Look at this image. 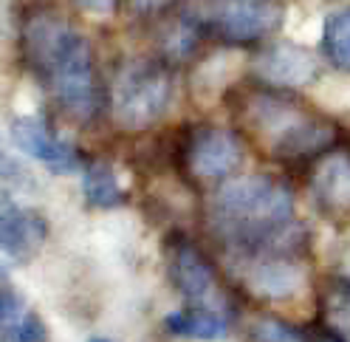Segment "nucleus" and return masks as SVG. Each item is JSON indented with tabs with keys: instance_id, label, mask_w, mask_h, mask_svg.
Masks as SVG:
<instances>
[{
	"instance_id": "obj_1",
	"label": "nucleus",
	"mask_w": 350,
	"mask_h": 342,
	"mask_svg": "<svg viewBox=\"0 0 350 342\" xmlns=\"http://www.w3.org/2000/svg\"><path fill=\"white\" fill-rule=\"evenodd\" d=\"M209 226L232 261L291 254L299 241L291 192L269 176L229 179L209 201Z\"/></svg>"
},
{
	"instance_id": "obj_2",
	"label": "nucleus",
	"mask_w": 350,
	"mask_h": 342,
	"mask_svg": "<svg viewBox=\"0 0 350 342\" xmlns=\"http://www.w3.org/2000/svg\"><path fill=\"white\" fill-rule=\"evenodd\" d=\"M23 51L65 114L79 122L96 114L99 91L94 54L74 26L51 14L31 17L23 29Z\"/></svg>"
},
{
	"instance_id": "obj_3",
	"label": "nucleus",
	"mask_w": 350,
	"mask_h": 342,
	"mask_svg": "<svg viewBox=\"0 0 350 342\" xmlns=\"http://www.w3.org/2000/svg\"><path fill=\"white\" fill-rule=\"evenodd\" d=\"M243 119L252 136L274 156L314 153V150H322L334 136L331 124H325L322 119L305 114L297 105L269 94L249 96Z\"/></svg>"
},
{
	"instance_id": "obj_4",
	"label": "nucleus",
	"mask_w": 350,
	"mask_h": 342,
	"mask_svg": "<svg viewBox=\"0 0 350 342\" xmlns=\"http://www.w3.org/2000/svg\"><path fill=\"white\" fill-rule=\"evenodd\" d=\"M172 77L156 62H124L111 82V116L124 131H144L159 122L172 102Z\"/></svg>"
},
{
	"instance_id": "obj_5",
	"label": "nucleus",
	"mask_w": 350,
	"mask_h": 342,
	"mask_svg": "<svg viewBox=\"0 0 350 342\" xmlns=\"http://www.w3.org/2000/svg\"><path fill=\"white\" fill-rule=\"evenodd\" d=\"M192 20L226 40H260L286 17L277 0H201Z\"/></svg>"
},
{
	"instance_id": "obj_6",
	"label": "nucleus",
	"mask_w": 350,
	"mask_h": 342,
	"mask_svg": "<svg viewBox=\"0 0 350 342\" xmlns=\"http://www.w3.org/2000/svg\"><path fill=\"white\" fill-rule=\"evenodd\" d=\"M170 277L172 286L187 300L189 308H206L229 314V300L215 280L209 261L187 241H178L170 252Z\"/></svg>"
},
{
	"instance_id": "obj_7",
	"label": "nucleus",
	"mask_w": 350,
	"mask_h": 342,
	"mask_svg": "<svg viewBox=\"0 0 350 342\" xmlns=\"http://www.w3.org/2000/svg\"><path fill=\"white\" fill-rule=\"evenodd\" d=\"M237 280L260 300H291L305 289V269L291 254H260L232 261Z\"/></svg>"
},
{
	"instance_id": "obj_8",
	"label": "nucleus",
	"mask_w": 350,
	"mask_h": 342,
	"mask_svg": "<svg viewBox=\"0 0 350 342\" xmlns=\"http://www.w3.org/2000/svg\"><path fill=\"white\" fill-rule=\"evenodd\" d=\"M240 161H243V150H240L237 139L224 127H201L189 136L187 170L192 179L204 184L224 181L240 167Z\"/></svg>"
},
{
	"instance_id": "obj_9",
	"label": "nucleus",
	"mask_w": 350,
	"mask_h": 342,
	"mask_svg": "<svg viewBox=\"0 0 350 342\" xmlns=\"http://www.w3.org/2000/svg\"><path fill=\"white\" fill-rule=\"evenodd\" d=\"M9 139L12 144L17 147L20 153H26L29 159L40 161L42 167H49L51 173H74L79 167V159H77V150L71 142H65L62 136H57L46 122H40L37 116H17L12 124H9Z\"/></svg>"
},
{
	"instance_id": "obj_10",
	"label": "nucleus",
	"mask_w": 350,
	"mask_h": 342,
	"mask_svg": "<svg viewBox=\"0 0 350 342\" xmlns=\"http://www.w3.org/2000/svg\"><path fill=\"white\" fill-rule=\"evenodd\" d=\"M42 241H46L42 218L6 192L3 204H0V246H3V258L14 266H26L29 261H34Z\"/></svg>"
},
{
	"instance_id": "obj_11",
	"label": "nucleus",
	"mask_w": 350,
	"mask_h": 342,
	"mask_svg": "<svg viewBox=\"0 0 350 342\" xmlns=\"http://www.w3.org/2000/svg\"><path fill=\"white\" fill-rule=\"evenodd\" d=\"M252 68L262 82L277 85V88H305V85L314 82L319 62L311 51H305V46L274 42V46L254 57Z\"/></svg>"
},
{
	"instance_id": "obj_12",
	"label": "nucleus",
	"mask_w": 350,
	"mask_h": 342,
	"mask_svg": "<svg viewBox=\"0 0 350 342\" xmlns=\"http://www.w3.org/2000/svg\"><path fill=\"white\" fill-rule=\"evenodd\" d=\"M243 68H246V54L240 49H217L215 54H209L192 68V77H189L192 99L201 108H212L232 88V82L243 74Z\"/></svg>"
},
{
	"instance_id": "obj_13",
	"label": "nucleus",
	"mask_w": 350,
	"mask_h": 342,
	"mask_svg": "<svg viewBox=\"0 0 350 342\" xmlns=\"http://www.w3.org/2000/svg\"><path fill=\"white\" fill-rule=\"evenodd\" d=\"M314 198L339 218H350V156L327 153L319 159L311 176Z\"/></svg>"
},
{
	"instance_id": "obj_14",
	"label": "nucleus",
	"mask_w": 350,
	"mask_h": 342,
	"mask_svg": "<svg viewBox=\"0 0 350 342\" xmlns=\"http://www.w3.org/2000/svg\"><path fill=\"white\" fill-rule=\"evenodd\" d=\"M49 331L20 291L3 283L0 291V342H46Z\"/></svg>"
},
{
	"instance_id": "obj_15",
	"label": "nucleus",
	"mask_w": 350,
	"mask_h": 342,
	"mask_svg": "<svg viewBox=\"0 0 350 342\" xmlns=\"http://www.w3.org/2000/svg\"><path fill=\"white\" fill-rule=\"evenodd\" d=\"M164 328L184 339H221L229 331V314L206 311V308H181L164 317Z\"/></svg>"
},
{
	"instance_id": "obj_16",
	"label": "nucleus",
	"mask_w": 350,
	"mask_h": 342,
	"mask_svg": "<svg viewBox=\"0 0 350 342\" xmlns=\"http://www.w3.org/2000/svg\"><path fill=\"white\" fill-rule=\"evenodd\" d=\"M124 187L127 181H122V173L111 161H91L82 170V192L91 207H119L124 198Z\"/></svg>"
},
{
	"instance_id": "obj_17",
	"label": "nucleus",
	"mask_w": 350,
	"mask_h": 342,
	"mask_svg": "<svg viewBox=\"0 0 350 342\" xmlns=\"http://www.w3.org/2000/svg\"><path fill=\"white\" fill-rule=\"evenodd\" d=\"M322 319L334 339L350 342V283H334L325 289Z\"/></svg>"
},
{
	"instance_id": "obj_18",
	"label": "nucleus",
	"mask_w": 350,
	"mask_h": 342,
	"mask_svg": "<svg viewBox=\"0 0 350 342\" xmlns=\"http://www.w3.org/2000/svg\"><path fill=\"white\" fill-rule=\"evenodd\" d=\"M325 49L336 68L350 71V6L339 9L325 29Z\"/></svg>"
},
{
	"instance_id": "obj_19",
	"label": "nucleus",
	"mask_w": 350,
	"mask_h": 342,
	"mask_svg": "<svg viewBox=\"0 0 350 342\" xmlns=\"http://www.w3.org/2000/svg\"><path fill=\"white\" fill-rule=\"evenodd\" d=\"M282 26H286L288 40H294L297 46H317L319 40H325V29H327V23L322 20V14L305 12V9H299V6H291V9L286 12V20H282Z\"/></svg>"
},
{
	"instance_id": "obj_20",
	"label": "nucleus",
	"mask_w": 350,
	"mask_h": 342,
	"mask_svg": "<svg viewBox=\"0 0 350 342\" xmlns=\"http://www.w3.org/2000/svg\"><path fill=\"white\" fill-rule=\"evenodd\" d=\"M311 96L327 111H350V77H325L314 85Z\"/></svg>"
},
{
	"instance_id": "obj_21",
	"label": "nucleus",
	"mask_w": 350,
	"mask_h": 342,
	"mask_svg": "<svg viewBox=\"0 0 350 342\" xmlns=\"http://www.w3.org/2000/svg\"><path fill=\"white\" fill-rule=\"evenodd\" d=\"M252 339L254 342H305V337L288 326L282 319H274V317H260L252 323Z\"/></svg>"
},
{
	"instance_id": "obj_22",
	"label": "nucleus",
	"mask_w": 350,
	"mask_h": 342,
	"mask_svg": "<svg viewBox=\"0 0 350 342\" xmlns=\"http://www.w3.org/2000/svg\"><path fill=\"white\" fill-rule=\"evenodd\" d=\"M37 105H40L37 88H34L31 82H20L17 91H14V96H12V108L17 111V116H23V119L37 116Z\"/></svg>"
},
{
	"instance_id": "obj_23",
	"label": "nucleus",
	"mask_w": 350,
	"mask_h": 342,
	"mask_svg": "<svg viewBox=\"0 0 350 342\" xmlns=\"http://www.w3.org/2000/svg\"><path fill=\"white\" fill-rule=\"evenodd\" d=\"M74 3L91 17H111L116 9V0H74Z\"/></svg>"
},
{
	"instance_id": "obj_24",
	"label": "nucleus",
	"mask_w": 350,
	"mask_h": 342,
	"mask_svg": "<svg viewBox=\"0 0 350 342\" xmlns=\"http://www.w3.org/2000/svg\"><path fill=\"white\" fill-rule=\"evenodd\" d=\"M170 3V0H130V6H133L136 12H159Z\"/></svg>"
},
{
	"instance_id": "obj_25",
	"label": "nucleus",
	"mask_w": 350,
	"mask_h": 342,
	"mask_svg": "<svg viewBox=\"0 0 350 342\" xmlns=\"http://www.w3.org/2000/svg\"><path fill=\"white\" fill-rule=\"evenodd\" d=\"M322 342H339V339H334V337H327V339H322Z\"/></svg>"
},
{
	"instance_id": "obj_26",
	"label": "nucleus",
	"mask_w": 350,
	"mask_h": 342,
	"mask_svg": "<svg viewBox=\"0 0 350 342\" xmlns=\"http://www.w3.org/2000/svg\"><path fill=\"white\" fill-rule=\"evenodd\" d=\"M91 342H107V339H91Z\"/></svg>"
}]
</instances>
